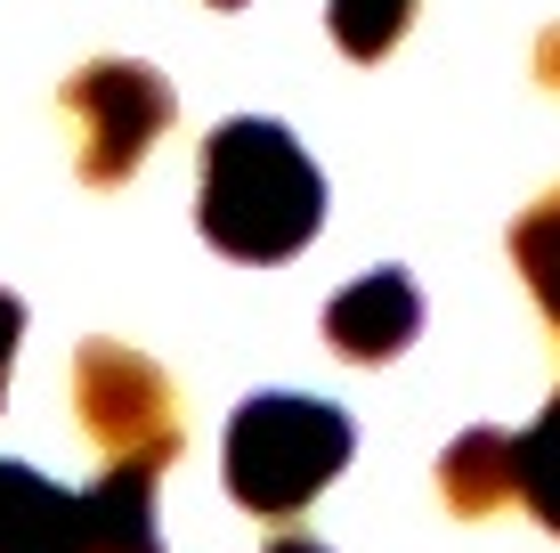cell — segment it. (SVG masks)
I'll list each match as a JSON object with an SVG mask.
<instances>
[{"mask_svg": "<svg viewBox=\"0 0 560 553\" xmlns=\"http://www.w3.org/2000/svg\"><path fill=\"white\" fill-rule=\"evenodd\" d=\"M439 497L455 512H495L520 497V440L512 431H463V440L439 456Z\"/></svg>", "mask_w": 560, "mask_h": 553, "instance_id": "obj_8", "label": "cell"}, {"mask_svg": "<svg viewBox=\"0 0 560 553\" xmlns=\"http://www.w3.org/2000/svg\"><path fill=\"white\" fill-rule=\"evenodd\" d=\"M358 431L341 407L325 399H301V391H260L228 415V448H220V472H228V497L260 521H293L301 505H317V488H334V472L350 464Z\"/></svg>", "mask_w": 560, "mask_h": 553, "instance_id": "obj_2", "label": "cell"}, {"mask_svg": "<svg viewBox=\"0 0 560 553\" xmlns=\"http://www.w3.org/2000/svg\"><path fill=\"white\" fill-rule=\"evenodd\" d=\"M73 399H82V431L114 464H171L179 456V399L154 358L122 350V342H82L73 358Z\"/></svg>", "mask_w": 560, "mask_h": 553, "instance_id": "obj_4", "label": "cell"}, {"mask_svg": "<svg viewBox=\"0 0 560 553\" xmlns=\"http://www.w3.org/2000/svg\"><path fill=\"white\" fill-rule=\"evenodd\" d=\"M520 505L560 538V391H552V407L520 431Z\"/></svg>", "mask_w": 560, "mask_h": 553, "instance_id": "obj_10", "label": "cell"}, {"mask_svg": "<svg viewBox=\"0 0 560 553\" xmlns=\"http://www.w3.org/2000/svg\"><path fill=\"white\" fill-rule=\"evenodd\" d=\"M66 123H73V163L90 187H114L147 163V147L171 130V82L139 57H98L66 82Z\"/></svg>", "mask_w": 560, "mask_h": 553, "instance_id": "obj_3", "label": "cell"}, {"mask_svg": "<svg viewBox=\"0 0 560 553\" xmlns=\"http://www.w3.org/2000/svg\"><path fill=\"white\" fill-rule=\"evenodd\" d=\"M536 66H545V82L560 90V33H545V49H536Z\"/></svg>", "mask_w": 560, "mask_h": 553, "instance_id": "obj_13", "label": "cell"}, {"mask_svg": "<svg viewBox=\"0 0 560 553\" xmlns=\"http://www.w3.org/2000/svg\"><path fill=\"white\" fill-rule=\"evenodd\" d=\"M220 9H236V0H220Z\"/></svg>", "mask_w": 560, "mask_h": 553, "instance_id": "obj_15", "label": "cell"}, {"mask_svg": "<svg viewBox=\"0 0 560 553\" xmlns=\"http://www.w3.org/2000/svg\"><path fill=\"white\" fill-rule=\"evenodd\" d=\"M415 334H422V293H415L407 269H374V277L341 285V293L325 301V342H334L341 358H358V367L398 358Z\"/></svg>", "mask_w": 560, "mask_h": 553, "instance_id": "obj_5", "label": "cell"}, {"mask_svg": "<svg viewBox=\"0 0 560 553\" xmlns=\"http://www.w3.org/2000/svg\"><path fill=\"white\" fill-rule=\"evenodd\" d=\"M0 553H98V538H90V497L0 456Z\"/></svg>", "mask_w": 560, "mask_h": 553, "instance_id": "obj_6", "label": "cell"}, {"mask_svg": "<svg viewBox=\"0 0 560 553\" xmlns=\"http://www.w3.org/2000/svg\"><path fill=\"white\" fill-rule=\"evenodd\" d=\"M196 220L236 261H293L325 228V171L301 155L284 123L236 114L203 139V196Z\"/></svg>", "mask_w": 560, "mask_h": 553, "instance_id": "obj_1", "label": "cell"}, {"mask_svg": "<svg viewBox=\"0 0 560 553\" xmlns=\"http://www.w3.org/2000/svg\"><path fill=\"white\" fill-rule=\"evenodd\" d=\"M512 261H520V277H528V293H536V310L552 318V334H560V187L545 204H536L528 220L512 228Z\"/></svg>", "mask_w": 560, "mask_h": 553, "instance_id": "obj_9", "label": "cell"}, {"mask_svg": "<svg viewBox=\"0 0 560 553\" xmlns=\"http://www.w3.org/2000/svg\"><path fill=\"white\" fill-rule=\"evenodd\" d=\"M325 25H334V42L350 57H382V49H398V33L415 25V0H334Z\"/></svg>", "mask_w": 560, "mask_h": 553, "instance_id": "obj_11", "label": "cell"}, {"mask_svg": "<svg viewBox=\"0 0 560 553\" xmlns=\"http://www.w3.org/2000/svg\"><path fill=\"white\" fill-rule=\"evenodd\" d=\"M154 481H163V464H106L98 481L82 488L98 553H163V529H154Z\"/></svg>", "mask_w": 560, "mask_h": 553, "instance_id": "obj_7", "label": "cell"}, {"mask_svg": "<svg viewBox=\"0 0 560 553\" xmlns=\"http://www.w3.org/2000/svg\"><path fill=\"white\" fill-rule=\"evenodd\" d=\"M268 553H325V545H317V538H277Z\"/></svg>", "mask_w": 560, "mask_h": 553, "instance_id": "obj_14", "label": "cell"}, {"mask_svg": "<svg viewBox=\"0 0 560 553\" xmlns=\"http://www.w3.org/2000/svg\"><path fill=\"white\" fill-rule=\"evenodd\" d=\"M16 334H25V301L0 293V399H9V358H16Z\"/></svg>", "mask_w": 560, "mask_h": 553, "instance_id": "obj_12", "label": "cell"}]
</instances>
